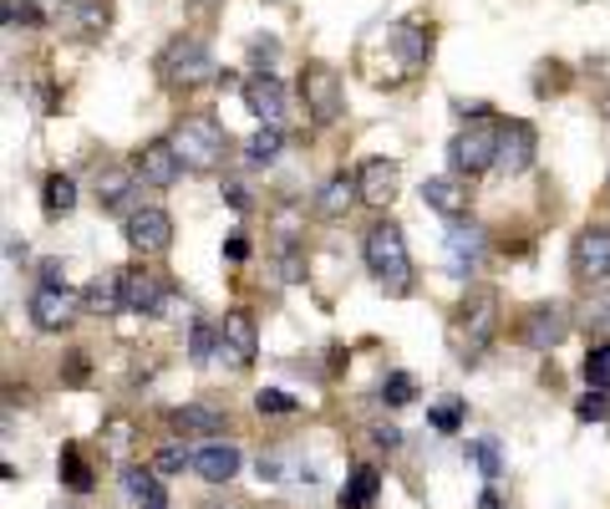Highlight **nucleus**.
<instances>
[{
	"label": "nucleus",
	"instance_id": "a878e982",
	"mask_svg": "<svg viewBox=\"0 0 610 509\" xmlns=\"http://www.w3.org/2000/svg\"><path fill=\"white\" fill-rule=\"evenodd\" d=\"M77 209V183L67 179V173H51L47 183H41V214L47 219H67Z\"/></svg>",
	"mask_w": 610,
	"mask_h": 509
},
{
	"label": "nucleus",
	"instance_id": "9d476101",
	"mask_svg": "<svg viewBox=\"0 0 610 509\" xmlns=\"http://www.w3.org/2000/svg\"><path fill=\"white\" fill-rule=\"evenodd\" d=\"M570 270H574L580 286H600V280H610V224H590V230L574 234Z\"/></svg>",
	"mask_w": 610,
	"mask_h": 509
},
{
	"label": "nucleus",
	"instance_id": "c756f323",
	"mask_svg": "<svg viewBox=\"0 0 610 509\" xmlns=\"http://www.w3.org/2000/svg\"><path fill=\"white\" fill-rule=\"evenodd\" d=\"M580 377H586V388L610 392V341H596V347H590L586 362H580Z\"/></svg>",
	"mask_w": 610,
	"mask_h": 509
},
{
	"label": "nucleus",
	"instance_id": "dca6fc26",
	"mask_svg": "<svg viewBox=\"0 0 610 509\" xmlns=\"http://www.w3.org/2000/svg\"><path fill=\"white\" fill-rule=\"evenodd\" d=\"M26 311H31V321H37L41 331H67L77 321V296L67 291V286H37L31 301H26Z\"/></svg>",
	"mask_w": 610,
	"mask_h": 509
},
{
	"label": "nucleus",
	"instance_id": "864d4df0",
	"mask_svg": "<svg viewBox=\"0 0 610 509\" xmlns=\"http://www.w3.org/2000/svg\"><path fill=\"white\" fill-rule=\"evenodd\" d=\"M606 112H610V98H606Z\"/></svg>",
	"mask_w": 610,
	"mask_h": 509
},
{
	"label": "nucleus",
	"instance_id": "7c9ffc66",
	"mask_svg": "<svg viewBox=\"0 0 610 509\" xmlns=\"http://www.w3.org/2000/svg\"><path fill=\"white\" fill-rule=\"evenodd\" d=\"M276 276L286 280V286L306 280V255H300V244L290 240V234H280V244H276Z\"/></svg>",
	"mask_w": 610,
	"mask_h": 509
},
{
	"label": "nucleus",
	"instance_id": "c03bdc74",
	"mask_svg": "<svg viewBox=\"0 0 610 509\" xmlns=\"http://www.w3.org/2000/svg\"><path fill=\"white\" fill-rule=\"evenodd\" d=\"M371 443H377V449H387V453H392V449H402V433H397L392 423H382V428H371Z\"/></svg>",
	"mask_w": 610,
	"mask_h": 509
},
{
	"label": "nucleus",
	"instance_id": "72a5a7b5",
	"mask_svg": "<svg viewBox=\"0 0 610 509\" xmlns=\"http://www.w3.org/2000/svg\"><path fill=\"white\" fill-rule=\"evenodd\" d=\"M428 423L438 428V433H458L463 428V398H443L428 408Z\"/></svg>",
	"mask_w": 610,
	"mask_h": 509
},
{
	"label": "nucleus",
	"instance_id": "a18cd8bd",
	"mask_svg": "<svg viewBox=\"0 0 610 509\" xmlns=\"http://www.w3.org/2000/svg\"><path fill=\"white\" fill-rule=\"evenodd\" d=\"M224 204L240 209V214H250V189H244V183H224Z\"/></svg>",
	"mask_w": 610,
	"mask_h": 509
},
{
	"label": "nucleus",
	"instance_id": "7ed1b4c3",
	"mask_svg": "<svg viewBox=\"0 0 610 509\" xmlns=\"http://www.w3.org/2000/svg\"><path fill=\"white\" fill-rule=\"evenodd\" d=\"M168 143L179 148V158H183V169L189 173H214L219 163H224V153H229V133H224V122H219L214 112H189V118L168 133Z\"/></svg>",
	"mask_w": 610,
	"mask_h": 509
},
{
	"label": "nucleus",
	"instance_id": "8fccbe9b",
	"mask_svg": "<svg viewBox=\"0 0 610 509\" xmlns=\"http://www.w3.org/2000/svg\"><path fill=\"white\" fill-rule=\"evenodd\" d=\"M6 260H11V266H16V260H26V244H16V240H6Z\"/></svg>",
	"mask_w": 610,
	"mask_h": 509
},
{
	"label": "nucleus",
	"instance_id": "9b49d317",
	"mask_svg": "<svg viewBox=\"0 0 610 509\" xmlns=\"http://www.w3.org/2000/svg\"><path fill=\"white\" fill-rule=\"evenodd\" d=\"M122 301H128V311H138V316H163V306L173 301L168 276L153 266H128L122 270Z\"/></svg>",
	"mask_w": 610,
	"mask_h": 509
},
{
	"label": "nucleus",
	"instance_id": "412c9836",
	"mask_svg": "<svg viewBox=\"0 0 610 509\" xmlns=\"http://www.w3.org/2000/svg\"><path fill=\"white\" fill-rule=\"evenodd\" d=\"M193 473H199L203 485H229L240 473V449L234 443H203L193 453Z\"/></svg>",
	"mask_w": 610,
	"mask_h": 509
},
{
	"label": "nucleus",
	"instance_id": "37998d69",
	"mask_svg": "<svg viewBox=\"0 0 610 509\" xmlns=\"http://www.w3.org/2000/svg\"><path fill=\"white\" fill-rule=\"evenodd\" d=\"M250 57H254V61H264V72H270V61L280 57V41H270V37H254V41H250Z\"/></svg>",
	"mask_w": 610,
	"mask_h": 509
},
{
	"label": "nucleus",
	"instance_id": "4468645a",
	"mask_svg": "<svg viewBox=\"0 0 610 509\" xmlns=\"http://www.w3.org/2000/svg\"><path fill=\"white\" fill-rule=\"evenodd\" d=\"M219 357H229V367H254V357H260V331H254V316L244 311V306H234V311L219 321Z\"/></svg>",
	"mask_w": 610,
	"mask_h": 509
},
{
	"label": "nucleus",
	"instance_id": "6ab92c4d",
	"mask_svg": "<svg viewBox=\"0 0 610 509\" xmlns=\"http://www.w3.org/2000/svg\"><path fill=\"white\" fill-rule=\"evenodd\" d=\"M244 108H250L260 122L286 118V87H280V77L276 72H254L250 82H244Z\"/></svg>",
	"mask_w": 610,
	"mask_h": 509
},
{
	"label": "nucleus",
	"instance_id": "393cba45",
	"mask_svg": "<svg viewBox=\"0 0 610 509\" xmlns=\"http://www.w3.org/2000/svg\"><path fill=\"white\" fill-rule=\"evenodd\" d=\"M377 495H382V473L371 469V463H357L347 479V489H341V509H371L377 505Z\"/></svg>",
	"mask_w": 610,
	"mask_h": 509
},
{
	"label": "nucleus",
	"instance_id": "423d86ee",
	"mask_svg": "<svg viewBox=\"0 0 610 509\" xmlns=\"http://www.w3.org/2000/svg\"><path fill=\"white\" fill-rule=\"evenodd\" d=\"M300 102L311 112V122H336L347 112V87H341V72L326 67V61H306L300 67Z\"/></svg>",
	"mask_w": 610,
	"mask_h": 509
},
{
	"label": "nucleus",
	"instance_id": "473e14b6",
	"mask_svg": "<svg viewBox=\"0 0 610 509\" xmlns=\"http://www.w3.org/2000/svg\"><path fill=\"white\" fill-rule=\"evenodd\" d=\"M189 357L193 362H209V357H219V327H209V321H193L189 331Z\"/></svg>",
	"mask_w": 610,
	"mask_h": 509
},
{
	"label": "nucleus",
	"instance_id": "6e6552de",
	"mask_svg": "<svg viewBox=\"0 0 610 509\" xmlns=\"http://www.w3.org/2000/svg\"><path fill=\"white\" fill-rule=\"evenodd\" d=\"M122 234H128L132 255H143V260L168 255V244H173V214L158 209V204H138V209H128V219H122Z\"/></svg>",
	"mask_w": 610,
	"mask_h": 509
},
{
	"label": "nucleus",
	"instance_id": "603ef678",
	"mask_svg": "<svg viewBox=\"0 0 610 509\" xmlns=\"http://www.w3.org/2000/svg\"><path fill=\"white\" fill-rule=\"evenodd\" d=\"M606 199H610V179H606Z\"/></svg>",
	"mask_w": 610,
	"mask_h": 509
},
{
	"label": "nucleus",
	"instance_id": "f257e3e1",
	"mask_svg": "<svg viewBox=\"0 0 610 509\" xmlns=\"http://www.w3.org/2000/svg\"><path fill=\"white\" fill-rule=\"evenodd\" d=\"M361 260H367V270L377 276V286H382L392 301H402V296L412 291V255H407V240H402V230H397L392 219L367 230V240H361Z\"/></svg>",
	"mask_w": 610,
	"mask_h": 509
},
{
	"label": "nucleus",
	"instance_id": "a211bd4d",
	"mask_svg": "<svg viewBox=\"0 0 610 509\" xmlns=\"http://www.w3.org/2000/svg\"><path fill=\"white\" fill-rule=\"evenodd\" d=\"M168 423L189 438H219L229 428V412L219 402H183V408L168 412Z\"/></svg>",
	"mask_w": 610,
	"mask_h": 509
},
{
	"label": "nucleus",
	"instance_id": "09e8293b",
	"mask_svg": "<svg viewBox=\"0 0 610 509\" xmlns=\"http://www.w3.org/2000/svg\"><path fill=\"white\" fill-rule=\"evenodd\" d=\"M41 286H67V276H61L57 260H47V266H41Z\"/></svg>",
	"mask_w": 610,
	"mask_h": 509
},
{
	"label": "nucleus",
	"instance_id": "aec40b11",
	"mask_svg": "<svg viewBox=\"0 0 610 509\" xmlns=\"http://www.w3.org/2000/svg\"><path fill=\"white\" fill-rule=\"evenodd\" d=\"M422 204L438 209L443 219H463L468 204H473V194H468V183L453 173V179H428L422 183Z\"/></svg>",
	"mask_w": 610,
	"mask_h": 509
},
{
	"label": "nucleus",
	"instance_id": "c9c22d12",
	"mask_svg": "<svg viewBox=\"0 0 610 509\" xmlns=\"http://www.w3.org/2000/svg\"><path fill=\"white\" fill-rule=\"evenodd\" d=\"M574 418H580V423H606V418H610V398L600 388H590L586 398L574 402Z\"/></svg>",
	"mask_w": 610,
	"mask_h": 509
},
{
	"label": "nucleus",
	"instance_id": "20e7f679",
	"mask_svg": "<svg viewBox=\"0 0 610 509\" xmlns=\"http://www.w3.org/2000/svg\"><path fill=\"white\" fill-rule=\"evenodd\" d=\"M158 82L168 92H193L203 82H219V67H214V51L203 47L199 37H173L158 57Z\"/></svg>",
	"mask_w": 610,
	"mask_h": 509
},
{
	"label": "nucleus",
	"instance_id": "a19ab883",
	"mask_svg": "<svg viewBox=\"0 0 610 509\" xmlns=\"http://www.w3.org/2000/svg\"><path fill=\"white\" fill-rule=\"evenodd\" d=\"M128 443H132V423H128V418H112V423H108V453H112V459H122Z\"/></svg>",
	"mask_w": 610,
	"mask_h": 509
},
{
	"label": "nucleus",
	"instance_id": "4be33fe9",
	"mask_svg": "<svg viewBox=\"0 0 610 509\" xmlns=\"http://www.w3.org/2000/svg\"><path fill=\"white\" fill-rule=\"evenodd\" d=\"M361 199V183H357V173H331V179L321 183V194H316V214L321 219H347V209Z\"/></svg>",
	"mask_w": 610,
	"mask_h": 509
},
{
	"label": "nucleus",
	"instance_id": "0eeeda50",
	"mask_svg": "<svg viewBox=\"0 0 610 509\" xmlns=\"http://www.w3.org/2000/svg\"><path fill=\"white\" fill-rule=\"evenodd\" d=\"M382 47L392 51L397 77L407 82V77H418L432 61V26L428 21H397V26H387L382 31Z\"/></svg>",
	"mask_w": 610,
	"mask_h": 509
},
{
	"label": "nucleus",
	"instance_id": "de8ad7c7",
	"mask_svg": "<svg viewBox=\"0 0 610 509\" xmlns=\"http://www.w3.org/2000/svg\"><path fill=\"white\" fill-rule=\"evenodd\" d=\"M590 327H596V331H610V301H596V306H590Z\"/></svg>",
	"mask_w": 610,
	"mask_h": 509
},
{
	"label": "nucleus",
	"instance_id": "f03ea898",
	"mask_svg": "<svg viewBox=\"0 0 610 509\" xmlns=\"http://www.w3.org/2000/svg\"><path fill=\"white\" fill-rule=\"evenodd\" d=\"M493 337H499V291H489V286H473V291L458 301V311H453L458 362L473 367L483 352H489Z\"/></svg>",
	"mask_w": 610,
	"mask_h": 509
},
{
	"label": "nucleus",
	"instance_id": "f704fd0d",
	"mask_svg": "<svg viewBox=\"0 0 610 509\" xmlns=\"http://www.w3.org/2000/svg\"><path fill=\"white\" fill-rule=\"evenodd\" d=\"M254 412H264V418H286V412H300V402L290 398V392H280V388H260L254 392Z\"/></svg>",
	"mask_w": 610,
	"mask_h": 509
},
{
	"label": "nucleus",
	"instance_id": "ddd939ff",
	"mask_svg": "<svg viewBox=\"0 0 610 509\" xmlns=\"http://www.w3.org/2000/svg\"><path fill=\"white\" fill-rule=\"evenodd\" d=\"M534 153H539L534 122H524V118H509V122H503V133H499V163H493V169H499L503 179H519V173L534 169Z\"/></svg>",
	"mask_w": 610,
	"mask_h": 509
},
{
	"label": "nucleus",
	"instance_id": "c85d7f7f",
	"mask_svg": "<svg viewBox=\"0 0 610 509\" xmlns=\"http://www.w3.org/2000/svg\"><path fill=\"white\" fill-rule=\"evenodd\" d=\"M61 485L72 489V495H87V489H92V469H87V459H82V449H77V443H67V449H61Z\"/></svg>",
	"mask_w": 610,
	"mask_h": 509
},
{
	"label": "nucleus",
	"instance_id": "f3484780",
	"mask_svg": "<svg viewBox=\"0 0 610 509\" xmlns=\"http://www.w3.org/2000/svg\"><path fill=\"white\" fill-rule=\"evenodd\" d=\"M357 183H361V204L371 209H387L402 189V163L397 158H367L357 169Z\"/></svg>",
	"mask_w": 610,
	"mask_h": 509
},
{
	"label": "nucleus",
	"instance_id": "ea45409f",
	"mask_svg": "<svg viewBox=\"0 0 610 509\" xmlns=\"http://www.w3.org/2000/svg\"><path fill=\"white\" fill-rule=\"evenodd\" d=\"M560 87H564V67H560V61H544L539 77H534V92H539V98H550V92H560Z\"/></svg>",
	"mask_w": 610,
	"mask_h": 509
},
{
	"label": "nucleus",
	"instance_id": "49530a36",
	"mask_svg": "<svg viewBox=\"0 0 610 509\" xmlns=\"http://www.w3.org/2000/svg\"><path fill=\"white\" fill-rule=\"evenodd\" d=\"M224 255H229V260H244V255H250V240H244V234L234 230V234L224 240Z\"/></svg>",
	"mask_w": 610,
	"mask_h": 509
},
{
	"label": "nucleus",
	"instance_id": "bb28decb",
	"mask_svg": "<svg viewBox=\"0 0 610 509\" xmlns=\"http://www.w3.org/2000/svg\"><path fill=\"white\" fill-rule=\"evenodd\" d=\"M280 148H286V133H280V122H264L260 133L244 143V158H250V169H270L280 158Z\"/></svg>",
	"mask_w": 610,
	"mask_h": 509
},
{
	"label": "nucleus",
	"instance_id": "5701e85b",
	"mask_svg": "<svg viewBox=\"0 0 610 509\" xmlns=\"http://www.w3.org/2000/svg\"><path fill=\"white\" fill-rule=\"evenodd\" d=\"M138 199V173L132 169H97V204L108 214H122Z\"/></svg>",
	"mask_w": 610,
	"mask_h": 509
},
{
	"label": "nucleus",
	"instance_id": "79ce46f5",
	"mask_svg": "<svg viewBox=\"0 0 610 509\" xmlns=\"http://www.w3.org/2000/svg\"><path fill=\"white\" fill-rule=\"evenodd\" d=\"M6 26H47V16L37 11V6H16V0H6Z\"/></svg>",
	"mask_w": 610,
	"mask_h": 509
},
{
	"label": "nucleus",
	"instance_id": "3c124183",
	"mask_svg": "<svg viewBox=\"0 0 610 509\" xmlns=\"http://www.w3.org/2000/svg\"><path fill=\"white\" fill-rule=\"evenodd\" d=\"M479 509H503V505H499V495H493V489H483V495H479Z\"/></svg>",
	"mask_w": 610,
	"mask_h": 509
},
{
	"label": "nucleus",
	"instance_id": "39448f33",
	"mask_svg": "<svg viewBox=\"0 0 610 509\" xmlns=\"http://www.w3.org/2000/svg\"><path fill=\"white\" fill-rule=\"evenodd\" d=\"M499 133L503 122H489V118H473L463 128V133L453 138V148H448V163H453L458 179H479V173H489L493 163H499Z\"/></svg>",
	"mask_w": 610,
	"mask_h": 509
},
{
	"label": "nucleus",
	"instance_id": "58836bf2",
	"mask_svg": "<svg viewBox=\"0 0 610 509\" xmlns=\"http://www.w3.org/2000/svg\"><path fill=\"white\" fill-rule=\"evenodd\" d=\"M87 372H92V362H87V352H67V362H61V382L67 388H82Z\"/></svg>",
	"mask_w": 610,
	"mask_h": 509
},
{
	"label": "nucleus",
	"instance_id": "2f4dec72",
	"mask_svg": "<svg viewBox=\"0 0 610 509\" xmlns=\"http://www.w3.org/2000/svg\"><path fill=\"white\" fill-rule=\"evenodd\" d=\"M418 398V377L412 372H387L382 377V408H407Z\"/></svg>",
	"mask_w": 610,
	"mask_h": 509
},
{
	"label": "nucleus",
	"instance_id": "cd10ccee",
	"mask_svg": "<svg viewBox=\"0 0 610 509\" xmlns=\"http://www.w3.org/2000/svg\"><path fill=\"white\" fill-rule=\"evenodd\" d=\"M153 495H163V479H158V469H138V463H128V469H122V499L138 509V505H148Z\"/></svg>",
	"mask_w": 610,
	"mask_h": 509
},
{
	"label": "nucleus",
	"instance_id": "e433bc0d",
	"mask_svg": "<svg viewBox=\"0 0 610 509\" xmlns=\"http://www.w3.org/2000/svg\"><path fill=\"white\" fill-rule=\"evenodd\" d=\"M468 453L479 459L483 479H489V485H493V479H499V469H503V463H499V443H493V438H479V443H468Z\"/></svg>",
	"mask_w": 610,
	"mask_h": 509
},
{
	"label": "nucleus",
	"instance_id": "f8f14e48",
	"mask_svg": "<svg viewBox=\"0 0 610 509\" xmlns=\"http://www.w3.org/2000/svg\"><path fill=\"white\" fill-rule=\"evenodd\" d=\"M128 169L138 173V183H148V189H173V183L183 179V158L168 138H153V143H143L132 153Z\"/></svg>",
	"mask_w": 610,
	"mask_h": 509
},
{
	"label": "nucleus",
	"instance_id": "1a4fd4ad",
	"mask_svg": "<svg viewBox=\"0 0 610 509\" xmlns=\"http://www.w3.org/2000/svg\"><path fill=\"white\" fill-rule=\"evenodd\" d=\"M443 260L458 280L479 276L483 260H489V234L479 224H463V219H448V234H443Z\"/></svg>",
	"mask_w": 610,
	"mask_h": 509
},
{
	"label": "nucleus",
	"instance_id": "2eb2a0df",
	"mask_svg": "<svg viewBox=\"0 0 610 509\" xmlns=\"http://www.w3.org/2000/svg\"><path fill=\"white\" fill-rule=\"evenodd\" d=\"M564 337H570V306H560V301L534 306V311L519 321V341L534 347V352H550V347H560Z\"/></svg>",
	"mask_w": 610,
	"mask_h": 509
},
{
	"label": "nucleus",
	"instance_id": "4c0bfd02",
	"mask_svg": "<svg viewBox=\"0 0 610 509\" xmlns=\"http://www.w3.org/2000/svg\"><path fill=\"white\" fill-rule=\"evenodd\" d=\"M158 473H179V469H193V453L179 449V443H168V449H158Z\"/></svg>",
	"mask_w": 610,
	"mask_h": 509
},
{
	"label": "nucleus",
	"instance_id": "b1692460",
	"mask_svg": "<svg viewBox=\"0 0 610 509\" xmlns=\"http://www.w3.org/2000/svg\"><path fill=\"white\" fill-rule=\"evenodd\" d=\"M82 311L87 316H118L128 311V301H122V270H108V276H97L92 286L82 291Z\"/></svg>",
	"mask_w": 610,
	"mask_h": 509
}]
</instances>
